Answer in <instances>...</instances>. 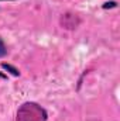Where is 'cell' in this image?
<instances>
[{
    "mask_svg": "<svg viewBox=\"0 0 120 121\" xmlns=\"http://www.w3.org/2000/svg\"><path fill=\"white\" fill-rule=\"evenodd\" d=\"M17 121H47V113L35 103H24L17 111Z\"/></svg>",
    "mask_w": 120,
    "mask_h": 121,
    "instance_id": "obj_1",
    "label": "cell"
},
{
    "mask_svg": "<svg viewBox=\"0 0 120 121\" xmlns=\"http://www.w3.org/2000/svg\"><path fill=\"white\" fill-rule=\"evenodd\" d=\"M79 23H81L79 17L74 13H65L61 17V26L66 30H75L79 26Z\"/></svg>",
    "mask_w": 120,
    "mask_h": 121,
    "instance_id": "obj_2",
    "label": "cell"
},
{
    "mask_svg": "<svg viewBox=\"0 0 120 121\" xmlns=\"http://www.w3.org/2000/svg\"><path fill=\"white\" fill-rule=\"evenodd\" d=\"M1 68H3V69H6V70H9L13 76H18V75H20V72H18L16 68H13L11 65H9V63H1Z\"/></svg>",
    "mask_w": 120,
    "mask_h": 121,
    "instance_id": "obj_3",
    "label": "cell"
},
{
    "mask_svg": "<svg viewBox=\"0 0 120 121\" xmlns=\"http://www.w3.org/2000/svg\"><path fill=\"white\" fill-rule=\"evenodd\" d=\"M6 55H7V48H6L3 39L0 38V58H3V56H6Z\"/></svg>",
    "mask_w": 120,
    "mask_h": 121,
    "instance_id": "obj_4",
    "label": "cell"
},
{
    "mask_svg": "<svg viewBox=\"0 0 120 121\" xmlns=\"http://www.w3.org/2000/svg\"><path fill=\"white\" fill-rule=\"evenodd\" d=\"M115 6H116V3H115V1H110V3H106L103 7H105V9H107V7H115Z\"/></svg>",
    "mask_w": 120,
    "mask_h": 121,
    "instance_id": "obj_5",
    "label": "cell"
}]
</instances>
